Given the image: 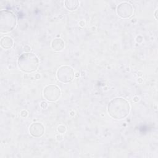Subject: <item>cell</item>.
I'll list each match as a JSON object with an SVG mask.
<instances>
[{"label":"cell","mask_w":158,"mask_h":158,"mask_svg":"<svg viewBox=\"0 0 158 158\" xmlns=\"http://www.w3.org/2000/svg\"><path fill=\"white\" fill-rule=\"evenodd\" d=\"M65 46V43L61 38H56L51 43V47L55 51H62Z\"/></svg>","instance_id":"cell-8"},{"label":"cell","mask_w":158,"mask_h":158,"mask_svg":"<svg viewBox=\"0 0 158 158\" xmlns=\"http://www.w3.org/2000/svg\"><path fill=\"white\" fill-rule=\"evenodd\" d=\"M60 89L55 85H47L43 90L44 98L51 102H54L58 100L60 96Z\"/></svg>","instance_id":"cell-5"},{"label":"cell","mask_w":158,"mask_h":158,"mask_svg":"<svg viewBox=\"0 0 158 158\" xmlns=\"http://www.w3.org/2000/svg\"><path fill=\"white\" fill-rule=\"evenodd\" d=\"M18 67L25 73H31L36 70L39 66V60L37 56L31 52L22 54L17 60Z\"/></svg>","instance_id":"cell-2"},{"label":"cell","mask_w":158,"mask_h":158,"mask_svg":"<svg viewBox=\"0 0 158 158\" xmlns=\"http://www.w3.org/2000/svg\"><path fill=\"white\" fill-rule=\"evenodd\" d=\"M56 139L57 141H61L63 139V137L60 134H59L56 136Z\"/></svg>","instance_id":"cell-14"},{"label":"cell","mask_w":158,"mask_h":158,"mask_svg":"<svg viewBox=\"0 0 158 158\" xmlns=\"http://www.w3.org/2000/svg\"><path fill=\"white\" fill-rule=\"evenodd\" d=\"M1 46L5 49H10L13 46V40L9 36H4L1 40Z\"/></svg>","instance_id":"cell-9"},{"label":"cell","mask_w":158,"mask_h":158,"mask_svg":"<svg viewBox=\"0 0 158 158\" xmlns=\"http://www.w3.org/2000/svg\"><path fill=\"white\" fill-rule=\"evenodd\" d=\"M133 101H134L135 102H138V101H139V98H138V97L135 96V97L133 98Z\"/></svg>","instance_id":"cell-17"},{"label":"cell","mask_w":158,"mask_h":158,"mask_svg":"<svg viewBox=\"0 0 158 158\" xmlns=\"http://www.w3.org/2000/svg\"><path fill=\"white\" fill-rule=\"evenodd\" d=\"M130 111V104L123 98H115L112 99L107 106L109 115L115 119L120 120L125 118Z\"/></svg>","instance_id":"cell-1"},{"label":"cell","mask_w":158,"mask_h":158,"mask_svg":"<svg viewBox=\"0 0 158 158\" xmlns=\"http://www.w3.org/2000/svg\"><path fill=\"white\" fill-rule=\"evenodd\" d=\"M17 19L14 13L8 10H1L0 12V31L7 33L15 27Z\"/></svg>","instance_id":"cell-3"},{"label":"cell","mask_w":158,"mask_h":158,"mask_svg":"<svg viewBox=\"0 0 158 158\" xmlns=\"http://www.w3.org/2000/svg\"><path fill=\"white\" fill-rule=\"evenodd\" d=\"M57 131L59 133H64L65 131H66V127L64 126V125H59L58 127H57Z\"/></svg>","instance_id":"cell-11"},{"label":"cell","mask_w":158,"mask_h":158,"mask_svg":"<svg viewBox=\"0 0 158 158\" xmlns=\"http://www.w3.org/2000/svg\"><path fill=\"white\" fill-rule=\"evenodd\" d=\"M70 115H74V114H73V112H71V113H70Z\"/></svg>","instance_id":"cell-19"},{"label":"cell","mask_w":158,"mask_h":158,"mask_svg":"<svg viewBox=\"0 0 158 158\" xmlns=\"http://www.w3.org/2000/svg\"><path fill=\"white\" fill-rule=\"evenodd\" d=\"M64 3L65 7L69 10H75L79 6V1L77 0H66Z\"/></svg>","instance_id":"cell-10"},{"label":"cell","mask_w":158,"mask_h":158,"mask_svg":"<svg viewBox=\"0 0 158 158\" xmlns=\"http://www.w3.org/2000/svg\"><path fill=\"white\" fill-rule=\"evenodd\" d=\"M27 115H28V112L25 110H23L20 112V115L23 117H26L27 116Z\"/></svg>","instance_id":"cell-13"},{"label":"cell","mask_w":158,"mask_h":158,"mask_svg":"<svg viewBox=\"0 0 158 158\" xmlns=\"http://www.w3.org/2000/svg\"><path fill=\"white\" fill-rule=\"evenodd\" d=\"M79 25H80L81 27H83V26L85 25V22H84V21H83V20L80 21V23H79Z\"/></svg>","instance_id":"cell-16"},{"label":"cell","mask_w":158,"mask_h":158,"mask_svg":"<svg viewBox=\"0 0 158 158\" xmlns=\"http://www.w3.org/2000/svg\"><path fill=\"white\" fill-rule=\"evenodd\" d=\"M29 132L33 137H41L44 133V127L41 123H33L29 127Z\"/></svg>","instance_id":"cell-7"},{"label":"cell","mask_w":158,"mask_h":158,"mask_svg":"<svg viewBox=\"0 0 158 158\" xmlns=\"http://www.w3.org/2000/svg\"><path fill=\"white\" fill-rule=\"evenodd\" d=\"M57 79L64 83L71 82L75 77L73 69L69 65H62L57 71Z\"/></svg>","instance_id":"cell-4"},{"label":"cell","mask_w":158,"mask_h":158,"mask_svg":"<svg viewBox=\"0 0 158 158\" xmlns=\"http://www.w3.org/2000/svg\"><path fill=\"white\" fill-rule=\"evenodd\" d=\"M24 50L25 51H27V52H28V51H30V48L28 46H25L24 47Z\"/></svg>","instance_id":"cell-15"},{"label":"cell","mask_w":158,"mask_h":158,"mask_svg":"<svg viewBox=\"0 0 158 158\" xmlns=\"http://www.w3.org/2000/svg\"><path fill=\"white\" fill-rule=\"evenodd\" d=\"M48 103H47L46 101H42V102H41V104H40V106H41L43 109H44L48 107Z\"/></svg>","instance_id":"cell-12"},{"label":"cell","mask_w":158,"mask_h":158,"mask_svg":"<svg viewBox=\"0 0 158 158\" xmlns=\"http://www.w3.org/2000/svg\"><path fill=\"white\" fill-rule=\"evenodd\" d=\"M157 10H156V12H155V15H154V16H155L156 19H157Z\"/></svg>","instance_id":"cell-18"},{"label":"cell","mask_w":158,"mask_h":158,"mask_svg":"<svg viewBox=\"0 0 158 158\" xmlns=\"http://www.w3.org/2000/svg\"><path fill=\"white\" fill-rule=\"evenodd\" d=\"M134 12L133 6L128 2H123L117 7V13L122 19L130 18Z\"/></svg>","instance_id":"cell-6"}]
</instances>
